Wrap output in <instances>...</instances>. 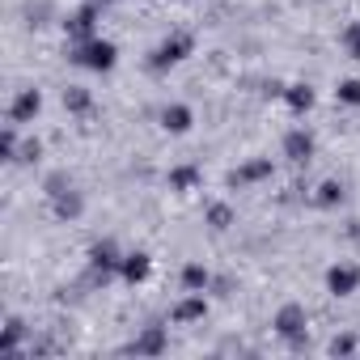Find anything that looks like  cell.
I'll return each mask as SVG.
<instances>
[{
	"instance_id": "cell-2",
	"label": "cell",
	"mask_w": 360,
	"mask_h": 360,
	"mask_svg": "<svg viewBox=\"0 0 360 360\" xmlns=\"http://www.w3.org/2000/svg\"><path fill=\"white\" fill-rule=\"evenodd\" d=\"M195 51V39L191 34H165L153 51H148V72H169V68H178V64H183L187 56Z\"/></svg>"
},
{
	"instance_id": "cell-6",
	"label": "cell",
	"mask_w": 360,
	"mask_h": 360,
	"mask_svg": "<svg viewBox=\"0 0 360 360\" xmlns=\"http://www.w3.org/2000/svg\"><path fill=\"white\" fill-rule=\"evenodd\" d=\"M47 187H51V191H47V195H51V212H56L60 221H77V217L85 212V200H81L72 187H64V178H51Z\"/></svg>"
},
{
	"instance_id": "cell-3",
	"label": "cell",
	"mask_w": 360,
	"mask_h": 360,
	"mask_svg": "<svg viewBox=\"0 0 360 360\" xmlns=\"http://www.w3.org/2000/svg\"><path fill=\"white\" fill-rule=\"evenodd\" d=\"M271 330H276L288 347H305V339H309V314H305V305H297V301L280 305L276 318H271Z\"/></svg>"
},
{
	"instance_id": "cell-15",
	"label": "cell",
	"mask_w": 360,
	"mask_h": 360,
	"mask_svg": "<svg viewBox=\"0 0 360 360\" xmlns=\"http://www.w3.org/2000/svg\"><path fill=\"white\" fill-rule=\"evenodd\" d=\"M165 183H169L174 195H191V191H200V183H204V169H200V165H174V169L165 174Z\"/></svg>"
},
{
	"instance_id": "cell-20",
	"label": "cell",
	"mask_w": 360,
	"mask_h": 360,
	"mask_svg": "<svg viewBox=\"0 0 360 360\" xmlns=\"http://www.w3.org/2000/svg\"><path fill=\"white\" fill-rule=\"evenodd\" d=\"M335 102H339V106L360 110V77H343V81L335 85Z\"/></svg>"
},
{
	"instance_id": "cell-5",
	"label": "cell",
	"mask_w": 360,
	"mask_h": 360,
	"mask_svg": "<svg viewBox=\"0 0 360 360\" xmlns=\"http://www.w3.org/2000/svg\"><path fill=\"white\" fill-rule=\"evenodd\" d=\"M98 18H102V9L94 5V0L77 5V9L64 18V30H68V39H72V43H81V39H94V34H98Z\"/></svg>"
},
{
	"instance_id": "cell-19",
	"label": "cell",
	"mask_w": 360,
	"mask_h": 360,
	"mask_svg": "<svg viewBox=\"0 0 360 360\" xmlns=\"http://www.w3.org/2000/svg\"><path fill=\"white\" fill-rule=\"evenodd\" d=\"M22 339H26V322H22V318H9V322H5V335H0V352L13 356V352L22 347Z\"/></svg>"
},
{
	"instance_id": "cell-22",
	"label": "cell",
	"mask_w": 360,
	"mask_h": 360,
	"mask_svg": "<svg viewBox=\"0 0 360 360\" xmlns=\"http://www.w3.org/2000/svg\"><path fill=\"white\" fill-rule=\"evenodd\" d=\"M233 221H238V212H233L229 204H208V225H212L217 233H225Z\"/></svg>"
},
{
	"instance_id": "cell-21",
	"label": "cell",
	"mask_w": 360,
	"mask_h": 360,
	"mask_svg": "<svg viewBox=\"0 0 360 360\" xmlns=\"http://www.w3.org/2000/svg\"><path fill=\"white\" fill-rule=\"evenodd\" d=\"M314 204H318V208H335V204H343V183L326 178V183L318 187V195H314Z\"/></svg>"
},
{
	"instance_id": "cell-27",
	"label": "cell",
	"mask_w": 360,
	"mask_h": 360,
	"mask_svg": "<svg viewBox=\"0 0 360 360\" xmlns=\"http://www.w3.org/2000/svg\"><path fill=\"white\" fill-rule=\"evenodd\" d=\"M347 238H352V242H360V221H352V229H347Z\"/></svg>"
},
{
	"instance_id": "cell-7",
	"label": "cell",
	"mask_w": 360,
	"mask_h": 360,
	"mask_svg": "<svg viewBox=\"0 0 360 360\" xmlns=\"http://www.w3.org/2000/svg\"><path fill=\"white\" fill-rule=\"evenodd\" d=\"M314 153H318V140H314V131H309L305 123H297V127L284 136V157H288L292 165H309V161H314Z\"/></svg>"
},
{
	"instance_id": "cell-10",
	"label": "cell",
	"mask_w": 360,
	"mask_h": 360,
	"mask_svg": "<svg viewBox=\"0 0 360 360\" xmlns=\"http://www.w3.org/2000/svg\"><path fill=\"white\" fill-rule=\"evenodd\" d=\"M153 276V255L148 250H123V263H119V280L123 284H144Z\"/></svg>"
},
{
	"instance_id": "cell-26",
	"label": "cell",
	"mask_w": 360,
	"mask_h": 360,
	"mask_svg": "<svg viewBox=\"0 0 360 360\" xmlns=\"http://www.w3.org/2000/svg\"><path fill=\"white\" fill-rule=\"evenodd\" d=\"M326 352H330V356H352V352H356V339H352V335H335Z\"/></svg>"
},
{
	"instance_id": "cell-4",
	"label": "cell",
	"mask_w": 360,
	"mask_h": 360,
	"mask_svg": "<svg viewBox=\"0 0 360 360\" xmlns=\"http://www.w3.org/2000/svg\"><path fill=\"white\" fill-rule=\"evenodd\" d=\"M85 259H89V271H94V280H115L119 276V263H123V250L110 242V238H102V242H94L89 250H85Z\"/></svg>"
},
{
	"instance_id": "cell-16",
	"label": "cell",
	"mask_w": 360,
	"mask_h": 360,
	"mask_svg": "<svg viewBox=\"0 0 360 360\" xmlns=\"http://www.w3.org/2000/svg\"><path fill=\"white\" fill-rule=\"evenodd\" d=\"M263 178H271V161L267 157H255V161H246L242 169L229 174V187H250V183H263Z\"/></svg>"
},
{
	"instance_id": "cell-8",
	"label": "cell",
	"mask_w": 360,
	"mask_h": 360,
	"mask_svg": "<svg viewBox=\"0 0 360 360\" xmlns=\"http://www.w3.org/2000/svg\"><path fill=\"white\" fill-rule=\"evenodd\" d=\"M326 292H330V297H352V292H360V267H356V263H330V267H326Z\"/></svg>"
},
{
	"instance_id": "cell-9",
	"label": "cell",
	"mask_w": 360,
	"mask_h": 360,
	"mask_svg": "<svg viewBox=\"0 0 360 360\" xmlns=\"http://www.w3.org/2000/svg\"><path fill=\"white\" fill-rule=\"evenodd\" d=\"M39 110H43V89H18V98L9 102V123H18V127H26V123H34L39 119Z\"/></svg>"
},
{
	"instance_id": "cell-11",
	"label": "cell",
	"mask_w": 360,
	"mask_h": 360,
	"mask_svg": "<svg viewBox=\"0 0 360 360\" xmlns=\"http://www.w3.org/2000/svg\"><path fill=\"white\" fill-rule=\"evenodd\" d=\"M204 314H208V297L204 292H187L183 301L169 309V322L174 326H191V322H204Z\"/></svg>"
},
{
	"instance_id": "cell-17",
	"label": "cell",
	"mask_w": 360,
	"mask_h": 360,
	"mask_svg": "<svg viewBox=\"0 0 360 360\" xmlns=\"http://www.w3.org/2000/svg\"><path fill=\"white\" fill-rule=\"evenodd\" d=\"M212 288V271L204 263H187L183 267V292H208Z\"/></svg>"
},
{
	"instance_id": "cell-12",
	"label": "cell",
	"mask_w": 360,
	"mask_h": 360,
	"mask_svg": "<svg viewBox=\"0 0 360 360\" xmlns=\"http://www.w3.org/2000/svg\"><path fill=\"white\" fill-rule=\"evenodd\" d=\"M169 347V335H165V326H144L123 352H131V356H161Z\"/></svg>"
},
{
	"instance_id": "cell-18",
	"label": "cell",
	"mask_w": 360,
	"mask_h": 360,
	"mask_svg": "<svg viewBox=\"0 0 360 360\" xmlns=\"http://www.w3.org/2000/svg\"><path fill=\"white\" fill-rule=\"evenodd\" d=\"M64 110H68V115H89V110H94V94H89L85 85H68V89H64Z\"/></svg>"
},
{
	"instance_id": "cell-13",
	"label": "cell",
	"mask_w": 360,
	"mask_h": 360,
	"mask_svg": "<svg viewBox=\"0 0 360 360\" xmlns=\"http://www.w3.org/2000/svg\"><path fill=\"white\" fill-rule=\"evenodd\" d=\"M195 127V110L187 106V102H169L165 110H161V131H169V136H187Z\"/></svg>"
},
{
	"instance_id": "cell-25",
	"label": "cell",
	"mask_w": 360,
	"mask_h": 360,
	"mask_svg": "<svg viewBox=\"0 0 360 360\" xmlns=\"http://www.w3.org/2000/svg\"><path fill=\"white\" fill-rule=\"evenodd\" d=\"M43 157V144L39 140H26L22 148H18V165H30V161H39Z\"/></svg>"
},
{
	"instance_id": "cell-1",
	"label": "cell",
	"mask_w": 360,
	"mask_h": 360,
	"mask_svg": "<svg viewBox=\"0 0 360 360\" xmlns=\"http://www.w3.org/2000/svg\"><path fill=\"white\" fill-rule=\"evenodd\" d=\"M72 64L85 68V72H115V64H119V47H115L110 39H102V34L81 39V43H72Z\"/></svg>"
},
{
	"instance_id": "cell-14",
	"label": "cell",
	"mask_w": 360,
	"mask_h": 360,
	"mask_svg": "<svg viewBox=\"0 0 360 360\" xmlns=\"http://www.w3.org/2000/svg\"><path fill=\"white\" fill-rule=\"evenodd\" d=\"M280 102H284L292 115H309L314 102H318V94H314V85H305V81H292V85L280 89Z\"/></svg>"
},
{
	"instance_id": "cell-23",
	"label": "cell",
	"mask_w": 360,
	"mask_h": 360,
	"mask_svg": "<svg viewBox=\"0 0 360 360\" xmlns=\"http://www.w3.org/2000/svg\"><path fill=\"white\" fill-rule=\"evenodd\" d=\"M339 43H343V51H347V56H352V60L360 64V18L343 26V34H339Z\"/></svg>"
},
{
	"instance_id": "cell-28",
	"label": "cell",
	"mask_w": 360,
	"mask_h": 360,
	"mask_svg": "<svg viewBox=\"0 0 360 360\" xmlns=\"http://www.w3.org/2000/svg\"><path fill=\"white\" fill-rule=\"evenodd\" d=\"M94 5H98V9H110V5H119V0H94Z\"/></svg>"
},
{
	"instance_id": "cell-24",
	"label": "cell",
	"mask_w": 360,
	"mask_h": 360,
	"mask_svg": "<svg viewBox=\"0 0 360 360\" xmlns=\"http://www.w3.org/2000/svg\"><path fill=\"white\" fill-rule=\"evenodd\" d=\"M18 148H22V144H18V123H9L5 131H0V157L18 165Z\"/></svg>"
}]
</instances>
